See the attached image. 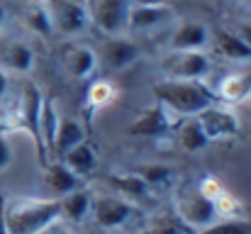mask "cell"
I'll use <instances>...</instances> for the list:
<instances>
[{"mask_svg": "<svg viewBox=\"0 0 251 234\" xmlns=\"http://www.w3.org/2000/svg\"><path fill=\"white\" fill-rule=\"evenodd\" d=\"M61 220L59 198L12 195L2 198V222L7 234H44L47 227Z\"/></svg>", "mask_w": 251, "mask_h": 234, "instance_id": "cell-1", "label": "cell"}, {"mask_svg": "<svg viewBox=\"0 0 251 234\" xmlns=\"http://www.w3.org/2000/svg\"><path fill=\"white\" fill-rule=\"evenodd\" d=\"M151 93L176 117H195L217 100V93L200 78H164L151 85Z\"/></svg>", "mask_w": 251, "mask_h": 234, "instance_id": "cell-2", "label": "cell"}, {"mask_svg": "<svg viewBox=\"0 0 251 234\" xmlns=\"http://www.w3.org/2000/svg\"><path fill=\"white\" fill-rule=\"evenodd\" d=\"M42 103H44V93L39 90L37 83H25L22 93H20V103L12 112V120L5 125V130L0 132H27L34 142V149L39 156V163L47 166V156L39 142V117H42Z\"/></svg>", "mask_w": 251, "mask_h": 234, "instance_id": "cell-3", "label": "cell"}, {"mask_svg": "<svg viewBox=\"0 0 251 234\" xmlns=\"http://www.w3.org/2000/svg\"><path fill=\"white\" fill-rule=\"evenodd\" d=\"M173 208H176V220L183 227H188L190 232H200V230H205V227H210L212 222L220 220L215 203L210 198H205L198 188L183 190L180 195H176Z\"/></svg>", "mask_w": 251, "mask_h": 234, "instance_id": "cell-4", "label": "cell"}, {"mask_svg": "<svg viewBox=\"0 0 251 234\" xmlns=\"http://www.w3.org/2000/svg\"><path fill=\"white\" fill-rule=\"evenodd\" d=\"M137 212V208L122 198V195H110V193H90V215L98 227L102 230H120L127 225V220Z\"/></svg>", "mask_w": 251, "mask_h": 234, "instance_id": "cell-5", "label": "cell"}, {"mask_svg": "<svg viewBox=\"0 0 251 234\" xmlns=\"http://www.w3.org/2000/svg\"><path fill=\"white\" fill-rule=\"evenodd\" d=\"M54 32L64 37H78L90 27V7L85 0H49Z\"/></svg>", "mask_w": 251, "mask_h": 234, "instance_id": "cell-6", "label": "cell"}, {"mask_svg": "<svg viewBox=\"0 0 251 234\" xmlns=\"http://www.w3.org/2000/svg\"><path fill=\"white\" fill-rule=\"evenodd\" d=\"M90 7V25H95L107 37H125L127 34V17L132 0H93Z\"/></svg>", "mask_w": 251, "mask_h": 234, "instance_id": "cell-7", "label": "cell"}, {"mask_svg": "<svg viewBox=\"0 0 251 234\" xmlns=\"http://www.w3.org/2000/svg\"><path fill=\"white\" fill-rule=\"evenodd\" d=\"M202 132L207 134L210 142H227V139H234L242 130L239 125V117L234 115V110L225 107V105H217L212 103L210 107H205L202 112L195 115Z\"/></svg>", "mask_w": 251, "mask_h": 234, "instance_id": "cell-8", "label": "cell"}, {"mask_svg": "<svg viewBox=\"0 0 251 234\" xmlns=\"http://www.w3.org/2000/svg\"><path fill=\"white\" fill-rule=\"evenodd\" d=\"M178 125V117L171 115L164 105H151L142 110L132 125H127V132L132 137H164Z\"/></svg>", "mask_w": 251, "mask_h": 234, "instance_id": "cell-9", "label": "cell"}, {"mask_svg": "<svg viewBox=\"0 0 251 234\" xmlns=\"http://www.w3.org/2000/svg\"><path fill=\"white\" fill-rule=\"evenodd\" d=\"M59 59H61V66L74 80H85L95 74L98 69V54L95 49H90L88 44L81 42H66L59 52Z\"/></svg>", "mask_w": 251, "mask_h": 234, "instance_id": "cell-10", "label": "cell"}, {"mask_svg": "<svg viewBox=\"0 0 251 234\" xmlns=\"http://www.w3.org/2000/svg\"><path fill=\"white\" fill-rule=\"evenodd\" d=\"M95 54H98V61H102V66L107 71L117 74V71L129 69L137 61L139 47L132 39H127V37H107L100 44V52H95Z\"/></svg>", "mask_w": 251, "mask_h": 234, "instance_id": "cell-11", "label": "cell"}, {"mask_svg": "<svg viewBox=\"0 0 251 234\" xmlns=\"http://www.w3.org/2000/svg\"><path fill=\"white\" fill-rule=\"evenodd\" d=\"M166 78H202L210 74V59L205 52H171L164 59Z\"/></svg>", "mask_w": 251, "mask_h": 234, "instance_id": "cell-12", "label": "cell"}, {"mask_svg": "<svg viewBox=\"0 0 251 234\" xmlns=\"http://www.w3.org/2000/svg\"><path fill=\"white\" fill-rule=\"evenodd\" d=\"M173 17L168 2H132L127 17V32H147L161 27L166 20Z\"/></svg>", "mask_w": 251, "mask_h": 234, "instance_id": "cell-13", "label": "cell"}, {"mask_svg": "<svg viewBox=\"0 0 251 234\" xmlns=\"http://www.w3.org/2000/svg\"><path fill=\"white\" fill-rule=\"evenodd\" d=\"M212 39V32L207 25L185 20L180 22L171 34V52H202Z\"/></svg>", "mask_w": 251, "mask_h": 234, "instance_id": "cell-14", "label": "cell"}, {"mask_svg": "<svg viewBox=\"0 0 251 234\" xmlns=\"http://www.w3.org/2000/svg\"><path fill=\"white\" fill-rule=\"evenodd\" d=\"M34 66V49L27 42L10 39L0 44V69L12 74H29Z\"/></svg>", "mask_w": 251, "mask_h": 234, "instance_id": "cell-15", "label": "cell"}, {"mask_svg": "<svg viewBox=\"0 0 251 234\" xmlns=\"http://www.w3.org/2000/svg\"><path fill=\"white\" fill-rule=\"evenodd\" d=\"M44 183H47V188L54 193L51 198H61V195H66V193L81 188V178H78L61 158L49 161V163L44 166Z\"/></svg>", "mask_w": 251, "mask_h": 234, "instance_id": "cell-16", "label": "cell"}, {"mask_svg": "<svg viewBox=\"0 0 251 234\" xmlns=\"http://www.w3.org/2000/svg\"><path fill=\"white\" fill-rule=\"evenodd\" d=\"M59 208H61V222H71V225L83 222L90 215V190L76 188V190L61 195Z\"/></svg>", "mask_w": 251, "mask_h": 234, "instance_id": "cell-17", "label": "cell"}, {"mask_svg": "<svg viewBox=\"0 0 251 234\" xmlns=\"http://www.w3.org/2000/svg\"><path fill=\"white\" fill-rule=\"evenodd\" d=\"M105 183L122 198H149L151 195V185L134 171V173H110L105 178Z\"/></svg>", "mask_w": 251, "mask_h": 234, "instance_id": "cell-18", "label": "cell"}, {"mask_svg": "<svg viewBox=\"0 0 251 234\" xmlns=\"http://www.w3.org/2000/svg\"><path fill=\"white\" fill-rule=\"evenodd\" d=\"M22 22L27 25L29 32H34L39 37H49L54 32V22H51L47 0H27V5L22 10Z\"/></svg>", "mask_w": 251, "mask_h": 234, "instance_id": "cell-19", "label": "cell"}, {"mask_svg": "<svg viewBox=\"0 0 251 234\" xmlns=\"http://www.w3.org/2000/svg\"><path fill=\"white\" fill-rule=\"evenodd\" d=\"M59 110H56V103L54 98H47L44 95V103H42V117H39V142H42V149L47 156V163H49V156L54 154V137H56V127H59Z\"/></svg>", "mask_w": 251, "mask_h": 234, "instance_id": "cell-20", "label": "cell"}, {"mask_svg": "<svg viewBox=\"0 0 251 234\" xmlns=\"http://www.w3.org/2000/svg\"><path fill=\"white\" fill-rule=\"evenodd\" d=\"M81 142H85L83 125L71 117H59V127H56V137H54V156L61 158L69 149H74Z\"/></svg>", "mask_w": 251, "mask_h": 234, "instance_id": "cell-21", "label": "cell"}, {"mask_svg": "<svg viewBox=\"0 0 251 234\" xmlns=\"http://www.w3.org/2000/svg\"><path fill=\"white\" fill-rule=\"evenodd\" d=\"M215 47H217V54L227 61H249L251 59V49L239 39L234 29H217Z\"/></svg>", "mask_w": 251, "mask_h": 234, "instance_id": "cell-22", "label": "cell"}, {"mask_svg": "<svg viewBox=\"0 0 251 234\" xmlns=\"http://www.w3.org/2000/svg\"><path fill=\"white\" fill-rule=\"evenodd\" d=\"M61 161H64L78 178H83V176H90V173L95 171L98 154H95V147H93V144L81 142V144H76L74 149H69L66 154L61 156Z\"/></svg>", "mask_w": 251, "mask_h": 234, "instance_id": "cell-23", "label": "cell"}, {"mask_svg": "<svg viewBox=\"0 0 251 234\" xmlns=\"http://www.w3.org/2000/svg\"><path fill=\"white\" fill-rule=\"evenodd\" d=\"M178 144H180L183 152H202L210 144V139L202 132L198 117H183L178 122Z\"/></svg>", "mask_w": 251, "mask_h": 234, "instance_id": "cell-24", "label": "cell"}, {"mask_svg": "<svg viewBox=\"0 0 251 234\" xmlns=\"http://www.w3.org/2000/svg\"><path fill=\"white\" fill-rule=\"evenodd\" d=\"M85 98H88L85 103H88L90 110H102L117 98V88H115L112 80H95V83H90Z\"/></svg>", "mask_w": 251, "mask_h": 234, "instance_id": "cell-25", "label": "cell"}, {"mask_svg": "<svg viewBox=\"0 0 251 234\" xmlns=\"http://www.w3.org/2000/svg\"><path fill=\"white\" fill-rule=\"evenodd\" d=\"M251 76H244V74H234V76H227L222 80V88H220V100H244L247 93L251 90Z\"/></svg>", "mask_w": 251, "mask_h": 234, "instance_id": "cell-26", "label": "cell"}, {"mask_svg": "<svg viewBox=\"0 0 251 234\" xmlns=\"http://www.w3.org/2000/svg\"><path fill=\"white\" fill-rule=\"evenodd\" d=\"M195 234H251V222L237 220V217L222 220V222L217 220L210 227H205V230H200V232H195Z\"/></svg>", "mask_w": 251, "mask_h": 234, "instance_id": "cell-27", "label": "cell"}, {"mask_svg": "<svg viewBox=\"0 0 251 234\" xmlns=\"http://www.w3.org/2000/svg\"><path fill=\"white\" fill-rule=\"evenodd\" d=\"M151 188L154 185H161V183H166L168 178L173 176V168H168V166H161V163H149V166H142L139 171H137Z\"/></svg>", "mask_w": 251, "mask_h": 234, "instance_id": "cell-28", "label": "cell"}, {"mask_svg": "<svg viewBox=\"0 0 251 234\" xmlns=\"http://www.w3.org/2000/svg\"><path fill=\"white\" fill-rule=\"evenodd\" d=\"M12 161V149H10V142L5 137V132H0V171H5Z\"/></svg>", "mask_w": 251, "mask_h": 234, "instance_id": "cell-29", "label": "cell"}, {"mask_svg": "<svg viewBox=\"0 0 251 234\" xmlns=\"http://www.w3.org/2000/svg\"><path fill=\"white\" fill-rule=\"evenodd\" d=\"M234 32L239 34V39H242V42H244V44L251 49V22H239Z\"/></svg>", "mask_w": 251, "mask_h": 234, "instance_id": "cell-30", "label": "cell"}, {"mask_svg": "<svg viewBox=\"0 0 251 234\" xmlns=\"http://www.w3.org/2000/svg\"><path fill=\"white\" fill-rule=\"evenodd\" d=\"M44 234H76V232L69 227V222H61V220H59V222H54L51 227H47Z\"/></svg>", "mask_w": 251, "mask_h": 234, "instance_id": "cell-31", "label": "cell"}, {"mask_svg": "<svg viewBox=\"0 0 251 234\" xmlns=\"http://www.w3.org/2000/svg\"><path fill=\"white\" fill-rule=\"evenodd\" d=\"M7 90H10V78H7L5 69H0V100L7 95Z\"/></svg>", "mask_w": 251, "mask_h": 234, "instance_id": "cell-32", "label": "cell"}, {"mask_svg": "<svg viewBox=\"0 0 251 234\" xmlns=\"http://www.w3.org/2000/svg\"><path fill=\"white\" fill-rule=\"evenodd\" d=\"M0 234H7V230H5V222H2V198H0Z\"/></svg>", "mask_w": 251, "mask_h": 234, "instance_id": "cell-33", "label": "cell"}, {"mask_svg": "<svg viewBox=\"0 0 251 234\" xmlns=\"http://www.w3.org/2000/svg\"><path fill=\"white\" fill-rule=\"evenodd\" d=\"M244 107H247V110L251 112V90L247 93V98H244Z\"/></svg>", "mask_w": 251, "mask_h": 234, "instance_id": "cell-34", "label": "cell"}, {"mask_svg": "<svg viewBox=\"0 0 251 234\" xmlns=\"http://www.w3.org/2000/svg\"><path fill=\"white\" fill-rule=\"evenodd\" d=\"M2 22H5V10L0 7V27H2Z\"/></svg>", "mask_w": 251, "mask_h": 234, "instance_id": "cell-35", "label": "cell"}, {"mask_svg": "<svg viewBox=\"0 0 251 234\" xmlns=\"http://www.w3.org/2000/svg\"><path fill=\"white\" fill-rule=\"evenodd\" d=\"M239 2H251V0H239Z\"/></svg>", "mask_w": 251, "mask_h": 234, "instance_id": "cell-36", "label": "cell"}, {"mask_svg": "<svg viewBox=\"0 0 251 234\" xmlns=\"http://www.w3.org/2000/svg\"><path fill=\"white\" fill-rule=\"evenodd\" d=\"M142 234H144V232H142Z\"/></svg>", "mask_w": 251, "mask_h": 234, "instance_id": "cell-37", "label": "cell"}]
</instances>
